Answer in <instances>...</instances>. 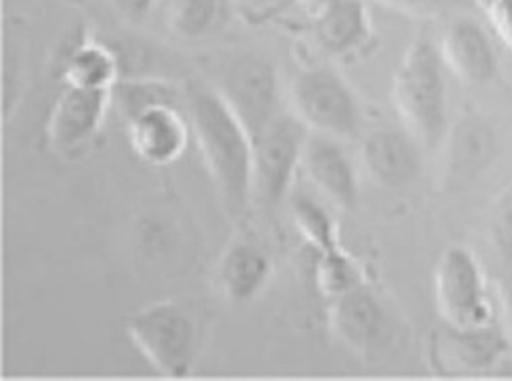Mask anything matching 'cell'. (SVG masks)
Segmentation results:
<instances>
[{"instance_id":"4fadbf2b","label":"cell","mask_w":512,"mask_h":381,"mask_svg":"<svg viewBox=\"0 0 512 381\" xmlns=\"http://www.w3.org/2000/svg\"><path fill=\"white\" fill-rule=\"evenodd\" d=\"M302 171L310 183L340 211H350L358 203V175L340 139L310 133Z\"/></svg>"},{"instance_id":"ac0fdd59","label":"cell","mask_w":512,"mask_h":381,"mask_svg":"<svg viewBox=\"0 0 512 381\" xmlns=\"http://www.w3.org/2000/svg\"><path fill=\"white\" fill-rule=\"evenodd\" d=\"M121 69L119 51L99 41H81L63 63V81L71 87L113 91L121 81Z\"/></svg>"},{"instance_id":"83f0119b","label":"cell","mask_w":512,"mask_h":381,"mask_svg":"<svg viewBox=\"0 0 512 381\" xmlns=\"http://www.w3.org/2000/svg\"><path fill=\"white\" fill-rule=\"evenodd\" d=\"M296 3H300L310 15H314V13H318L324 5H328L330 0H296Z\"/></svg>"},{"instance_id":"30bf717a","label":"cell","mask_w":512,"mask_h":381,"mask_svg":"<svg viewBox=\"0 0 512 381\" xmlns=\"http://www.w3.org/2000/svg\"><path fill=\"white\" fill-rule=\"evenodd\" d=\"M189 117L177 103H155L127 119V137L133 153L151 167L175 163L191 137Z\"/></svg>"},{"instance_id":"4316f807","label":"cell","mask_w":512,"mask_h":381,"mask_svg":"<svg viewBox=\"0 0 512 381\" xmlns=\"http://www.w3.org/2000/svg\"><path fill=\"white\" fill-rule=\"evenodd\" d=\"M115 13L127 23H143L155 9L157 0H109Z\"/></svg>"},{"instance_id":"9c48e42d","label":"cell","mask_w":512,"mask_h":381,"mask_svg":"<svg viewBox=\"0 0 512 381\" xmlns=\"http://www.w3.org/2000/svg\"><path fill=\"white\" fill-rule=\"evenodd\" d=\"M113 101V91L65 85L45 125L49 147L59 155L85 149L99 135Z\"/></svg>"},{"instance_id":"7402d4cb","label":"cell","mask_w":512,"mask_h":381,"mask_svg":"<svg viewBox=\"0 0 512 381\" xmlns=\"http://www.w3.org/2000/svg\"><path fill=\"white\" fill-rule=\"evenodd\" d=\"M177 95L179 93L173 85L151 79L119 81V85L113 89V99L117 101L119 111L125 119L155 103H177Z\"/></svg>"},{"instance_id":"7c38bea8","label":"cell","mask_w":512,"mask_h":381,"mask_svg":"<svg viewBox=\"0 0 512 381\" xmlns=\"http://www.w3.org/2000/svg\"><path fill=\"white\" fill-rule=\"evenodd\" d=\"M440 57L462 85L480 87L498 73V57L486 31L468 17H454L442 33Z\"/></svg>"},{"instance_id":"52a82bcc","label":"cell","mask_w":512,"mask_h":381,"mask_svg":"<svg viewBox=\"0 0 512 381\" xmlns=\"http://www.w3.org/2000/svg\"><path fill=\"white\" fill-rule=\"evenodd\" d=\"M310 129L286 111L253 139L255 197L268 209L280 207L302 169Z\"/></svg>"},{"instance_id":"d6986e66","label":"cell","mask_w":512,"mask_h":381,"mask_svg":"<svg viewBox=\"0 0 512 381\" xmlns=\"http://www.w3.org/2000/svg\"><path fill=\"white\" fill-rule=\"evenodd\" d=\"M231 0H171L169 27L185 41H203L219 33L231 19Z\"/></svg>"},{"instance_id":"e0dca14e","label":"cell","mask_w":512,"mask_h":381,"mask_svg":"<svg viewBox=\"0 0 512 381\" xmlns=\"http://www.w3.org/2000/svg\"><path fill=\"white\" fill-rule=\"evenodd\" d=\"M272 277L268 253L251 241H235L221 255L217 267V287L221 295L237 305L258 297Z\"/></svg>"},{"instance_id":"8992f818","label":"cell","mask_w":512,"mask_h":381,"mask_svg":"<svg viewBox=\"0 0 512 381\" xmlns=\"http://www.w3.org/2000/svg\"><path fill=\"white\" fill-rule=\"evenodd\" d=\"M215 87L251 139L286 113L278 69L262 55L243 53L227 61Z\"/></svg>"},{"instance_id":"6da1fadb","label":"cell","mask_w":512,"mask_h":381,"mask_svg":"<svg viewBox=\"0 0 512 381\" xmlns=\"http://www.w3.org/2000/svg\"><path fill=\"white\" fill-rule=\"evenodd\" d=\"M185 109L201 159L225 211L241 219L255 199L253 139L215 85L189 83Z\"/></svg>"},{"instance_id":"9a60e30c","label":"cell","mask_w":512,"mask_h":381,"mask_svg":"<svg viewBox=\"0 0 512 381\" xmlns=\"http://www.w3.org/2000/svg\"><path fill=\"white\" fill-rule=\"evenodd\" d=\"M328 323L336 339L356 353H370L386 335V311L370 287L360 285L330 299Z\"/></svg>"},{"instance_id":"cb8c5ba5","label":"cell","mask_w":512,"mask_h":381,"mask_svg":"<svg viewBox=\"0 0 512 381\" xmlns=\"http://www.w3.org/2000/svg\"><path fill=\"white\" fill-rule=\"evenodd\" d=\"M490 243L502 261L512 265V181L496 195L488 221Z\"/></svg>"},{"instance_id":"ffe728a7","label":"cell","mask_w":512,"mask_h":381,"mask_svg":"<svg viewBox=\"0 0 512 381\" xmlns=\"http://www.w3.org/2000/svg\"><path fill=\"white\" fill-rule=\"evenodd\" d=\"M290 211L300 235L312 247L314 255L334 251L342 245L338 221L316 199L306 195L292 197Z\"/></svg>"},{"instance_id":"f1b7e54d","label":"cell","mask_w":512,"mask_h":381,"mask_svg":"<svg viewBox=\"0 0 512 381\" xmlns=\"http://www.w3.org/2000/svg\"><path fill=\"white\" fill-rule=\"evenodd\" d=\"M506 303H508V309H510V315H512V283L506 289Z\"/></svg>"},{"instance_id":"d4e9b609","label":"cell","mask_w":512,"mask_h":381,"mask_svg":"<svg viewBox=\"0 0 512 381\" xmlns=\"http://www.w3.org/2000/svg\"><path fill=\"white\" fill-rule=\"evenodd\" d=\"M498 39L512 51V0H478Z\"/></svg>"},{"instance_id":"44dd1931","label":"cell","mask_w":512,"mask_h":381,"mask_svg":"<svg viewBox=\"0 0 512 381\" xmlns=\"http://www.w3.org/2000/svg\"><path fill=\"white\" fill-rule=\"evenodd\" d=\"M314 283L324 297L334 299L364 285V271L360 263L340 245L334 251L316 255Z\"/></svg>"},{"instance_id":"277c9868","label":"cell","mask_w":512,"mask_h":381,"mask_svg":"<svg viewBox=\"0 0 512 381\" xmlns=\"http://www.w3.org/2000/svg\"><path fill=\"white\" fill-rule=\"evenodd\" d=\"M290 111L310 129L340 141L354 139L362 127V107L348 81L330 67L298 73L288 91Z\"/></svg>"},{"instance_id":"603a6c76","label":"cell","mask_w":512,"mask_h":381,"mask_svg":"<svg viewBox=\"0 0 512 381\" xmlns=\"http://www.w3.org/2000/svg\"><path fill=\"white\" fill-rule=\"evenodd\" d=\"M374 3L412 19L434 21L458 17L460 13L476 7L478 0H374Z\"/></svg>"},{"instance_id":"8fae6325","label":"cell","mask_w":512,"mask_h":381,"mask_svg":"<svg viewBox=\"0 0 512 381\" xmlns=\"http://www.w3.org/2000/svg\"><path fill=\"white\" fill-rule=\"evenodd\" d=\"M364 173L380 187L412 185L422 169V145L404 129H376L360 147Z\"/></svg>"},{"instance_id":"2e32d148","label":"cell","mask_w":512,"mask_h":381,"mask_svg":"<svg viewBox=\"0 0 512 381\" xmlns=\"http://www.w3.org/2000/svg\"><path fill=\"white\" fill-rule=\"evenodd\" d=\"M442 145H446V181L458 185L482 175L496 155L494 129L478 113H462Z\"/></svg>"},{"instance_id":"5b68a950","label":"cell","mask_w":512,"mask_h":381,"mask_svg":"<svg viewBox=\"0 0 512 381\" xmlns=\"http://www.w3.org/2000/svg\"><path fill=\"white\" fill-rule=\"evenodd\" d=\"M434 303L442 323L450 327H482L496 323L494 303L484 269L462 245L442 251L434 265Z\"/></svg>"},{"instance_id":"ba28073f","label":"cell","mask_w":512,"mask_h":381,"mask_svg":"<svg viewBox=\"0 0 512 381\" xmlns=\"http://www.w3.org/2000/svg\"><path fill=\"white\" fill-rule=\"evenodd\" d=\"M508 349V337L496 323L466 329L444 323L428 339L430 367L442 375L492 371L506 359Z\"/></svg>"},{"instance_id":"3957f363","label":"cell","mask_w":512,"mask_h":381,"mask_svg":"<svg viewBox=\"0 0 512 381\" xmlns=\"http://www.w3.org/2000/svg\"><path fill=\"white\" fill-rule=\"evenodd\" d=\"M127 335L143 359L163 377L183 379L197 361V321L177 301H157L127 319Z\"/></svg>"},{"instance_id":"5bb4252c","label":"cell","mask_w":512,"mask_h":381,"mask_svg":"<svg viewBox=\"0 0 512 381\" xmlns=\"http://www.w3.org/2000/svg\"><path fill=\"white\" fill-rule=\"evenodd\" d=\"M310 17L312 39L328 57L348 59L364 51L374 39L366 0H330Z\"/></svg>"},{"instance_id":"7a4b0ae2","label":"cell","mask_w":512,"mask_h":381,"mask_svg":"<svg viewBox=\"0 0 512 381\" xmlns=\"http://www.w3.org/2000/svg\"><path fill=\"white\" fill-rule=\"evenodd\" d=\"M440 49L412 43L394 75L392 103L404 129L424 151L438 149L448 133V87Z\"/></svg>"},{"instance_id":"484cf974","label":"cell","mask_w":512,"mask_h":381,"mask_svg":"<svg viewBox=\"0 0 512 381\" xmlns=\"http://www.w3.org/2000/svg\"><path fill=\"white\" fill-rule=\"evenodd\" d=\"M235 13L251 23H262L278 17L296 0H231Z\"/></svg>"}]
</instances>
